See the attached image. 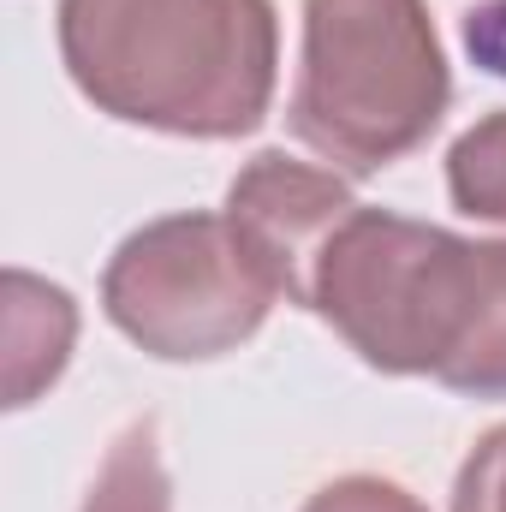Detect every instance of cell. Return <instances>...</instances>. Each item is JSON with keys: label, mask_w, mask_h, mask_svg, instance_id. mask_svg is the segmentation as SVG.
<instances>
[{"label": "cell", "mask_w": 506, "mask_h": 512, "mask_svg": "<svg viewBox=\"0 0 506 512\" xmlns=\"http://www.w3.org/2000/svg\"><path fill=\"white\" fill-rule=\"evenodd\" d=\"M304 310L381 376L506 399V239L358 203L316 256Z\"/></svg>", "instance_id": "1"}, {"label": "cell", "mask_w": 506, "mask_h": 512, "mask_svg": "<svg viewBox=\"0 0 506 512\" xmlns=\"http://www.w3.org/2000/svg\"><path fill=\"white\" fill-rule=\"evenodd\" d=\"M60 60L108 120L167 137H245L274 102L268 0H60Z\"/></svg>", "instance_id": "2"}, {"label": "cell", "mask_w": 506, "mask_h": 512, "mask_svg": "<svg viewBox=\"0 0 506 512\" xmlns=\"http://www.w3.org/2000/svg\"><path fill=\"white\" fill-rule=\"evenodd\" d=\"M453 102V72L423 0H304L292 137L370 179L405 161Z\"/></svg>", "instance_id": "3"}, {"label": "cell", "mask_w": 506, "mask_h": 512, "mask_svg": "<svg viewBox=\"0 0 506 512\" xmlns=\"http://www.w3.org/2000/svg\"><path fill=\"white\" fill-rule=\"evenodd\" d=\"M280 304L274 280L245 251L227 215L191 209L137 227L102 274V310L161 364L227 358Z\"/></svg>", "instance_id": "4"}, {"label": "cell", "mask_w": 506, "mask_h": 512, "mask_svg": "<svg viewBox=\"0 0 506 512\" xmlns=\"http://www.w3.org/2000/svg\"><path fill=\"white\" fill-rule=\"evenodd\" d=\"M352 209H358V197L346 191V179L334 167H310V161H292V155L268 149L227 185L221 215L233 221L245 251L262 262L274 292L286 304H304L316 256Z\"/></svg>", "instance_id": "5"}, {"label": "cell", "mask_w": 506, "mask_h": 512, "mask_svg": "<svg viewBox=\"0 0 506 512\" xmlns=\"http://www.w3.org/2000/svg\"><path fill=\"white\" fill-rule=\"evenodd\" d=\"M72 340H78L72 292L12 268L6 274V405L12 411H24L42 387L60 382Z\"/></svg>", "instance_id": "6"}, {"label": "cell", "mask_w": 506, "mask_h": 512, "mask_svg": "<svg viewBox=\"0 0 506 512\" xmlns=\"http://www.w3.org/2000/svg\"><path fill=\"white\" fill-rule=\"evenodd\" d=\"M78 512H173V483H167V465H161V441H155V423H126L114 435V447L102 453L96 465V483L84 495Z\"/></svg>", "instance_id": "7"}, {"label": "cell", "mask_w": 506, "mask_h": 512, "mask_svg": "<svg viewBox=\"0 0 506 512\" xmlns=\"http://www.w3.org/2000/svg\"><path fill=\"white\" fill-rule=\"evenodd\" d=\"M447 197H453L459 215L506 227V108L453 137V149H447Z\"/></svg>", "instance_id": "8"}, {"label": "cell", "mask_w": 506, "mask_h": 512, "mask_svg": "<svg viewBox=\"0 0 506 512\" xmlns=\"http://www.w3.org/2000/svg\"><path fill=\"white\" fill-rule=\"evenodd\" d=\"M453 512H506V423L489 429V435L471 447V459L459 465Z\"/></svg>", "instance_id": "9"}, {"label": "cell", "mask_w": 506, "mask_h": 512, "mask_svg": "<svg viewBox=\"0 0 506 512\" xmlns=\"http://www.w3.org/2000/svg\"><path fill=\"white\" fill-rule=\"evenodd\" d=\"M298 512H429V507H423L411 489L358 471V477H334V483H322Z\"/></svg>", "instance_id": "10"}, {"label": "cell", "mask_w": 506, "mask_h": 512, "mask_svg": "<svg viewBox=\"0 0 506 512\" xmlns=\"http://www.w3.org/2000/svg\"><path fill=\"white\" fill-rule=\"evenodd\" d=\"M465 42L477 54V66H489L495 78H506V0H483L465 18Z\"/></svg>", "instance_id": "11"}]
</instances>
